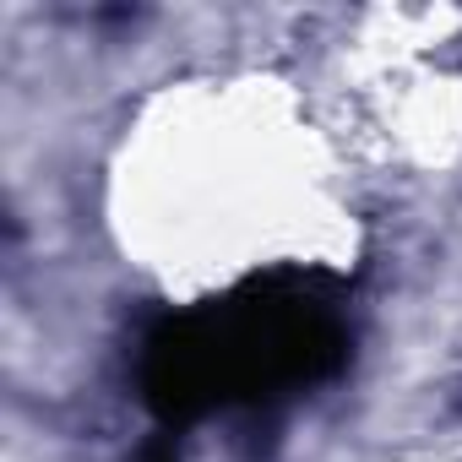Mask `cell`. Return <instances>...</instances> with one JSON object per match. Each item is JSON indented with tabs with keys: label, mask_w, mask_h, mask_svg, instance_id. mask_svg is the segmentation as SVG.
<instances>
[{
	"label": "cell",
	"mask_w": 462,
	"mask_h": 462,
	"mask_svg": "<svg viewBox=\"0 0 462 462\" xmlns=\"http://www.w3.org/2000/svg\"><path fill=\"white\" fill-rule=\"evenodd\" d=\"M343 359V278L283 267L245 278L212 305L163 316L142 343V392L163 424H190L212 408L262 413L337 375Z\"/></svg>",
	"instance_id": "obj_1"
},
{
	"label": "cell",
	"mask_w": 462,
	"mask_h": 462,
	"mask_svg": "<svg viewBox=\"0 0 462 462\" xmlns=\"http://www.w3.org/2000/svg\"><path fill=\"white\" fill-rule=\"evenodd\" d=\"M136 462H180V451H174L169 440H147V446L136 451Z\"/></svg>",
	"instance_id": "obj_2"
}]
</instances>
